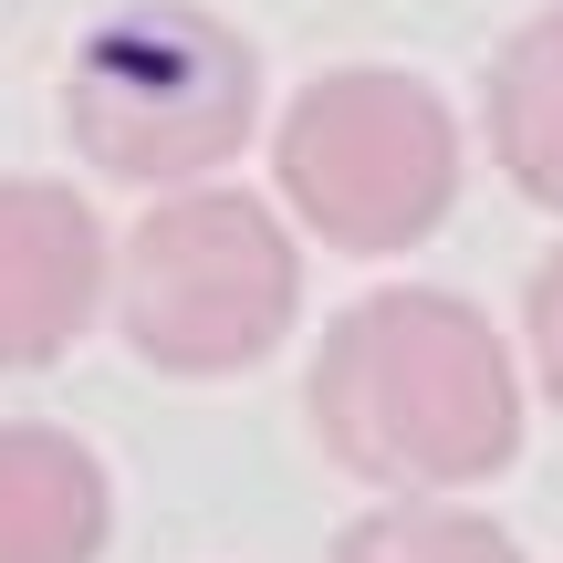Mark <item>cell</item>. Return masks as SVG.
Segmentation results:
<instances>
[{"label":"cell","mask_w":563,"mask_h":563,"mask_svg":"<svg viewBox=\"0 0 563 563\" xmlns=\"http://www.w3.org/2000/svg\"><path fill=\"white\" fill-rule=\"evenodd\" d=\"M272 178L323 251L386 262L418 251L460 199V115L418 74L355 63L292 95V115L272 125Z\"/></svg>","instance_id":"3"},{"label":"cell","mask_w":563,"mask_h":563,"mask_svg":"<svg viewBox=\"0 0 563 563\" xmlns=\"http://www.w3.org/2000/svg\"><path fill=\"white\" fill-rule=\"evenodd\" d=\"M522 323H532V365H543V386H553V407H563V251H553L543 272H532Z\"/></svg>","instance_id":"9"},{"label":"cell","mask_w":563,"mask_h":563,"mask_svg":"<svg viewBox=\"0 0 563 563\" xmlns=\"http://www.w3.org/2000/svg\"><path fill=\"white\" fill-rule=\"evenodd\" d=\"M251 115H262V63L230 21L209 11H115L84 32L74 74H63V125L104 178L136 188H188L209 167L241 157Z\"/></svg>","instance_id":"2"},{"label":"cell","mask_w":563,"mask_h":563,"mask_svg":"<svg viewBox=\"0 0 563 563\" xmlns=\"http://www.w3.org/2000/svg\"><path fill=\"white\" fill-rule=\"evenodd\" d=\"M115 292L104 230L74 188L0 178V365H53Z\"/></svg>","instance_id":"5"},{"label":"cell","mask_w":563,"mask_h":563,"mask_svg":"<svg viewBox=\"0 0 563 563\" xmlns=\"http://www.w3.org/2000/svg\"><path fill=\"white\" fill-rule=\"evenodd\" d=\"M115 490L63 428H0V563H95Z\"/></svg>","instance_id":"6"},{"label":"cell","mask_w":563,"mask_h":563,"mask_svg":"<svg viewBox=\"0 0 563 563\" xmlns=\"http://www.w3.org/2000/svg\"><path fill=\"white\" fill-rule=\"evenodd\" d=\"M334 563H511V532L449 501H397V511H365L334 543Z\"/></svg>","instance_id":"8"},{"label":"cell","mask_w":563,"mask_h":563,"mask_svg":"<svg viewBox=\"0 0 563 563\" xmlns=\"http://www.w3.org/2000/svg\"><path fill=\"white\" fill-rule=\"evenodd\" d=\"M313 439L355 481L460 490L522 449V386L460 292H365L313 355Z\"/></svg>","instance_id":"1"},{"label":"cell","mask_w":563,"mask_h":563,"mask_svg":"<svg viewBox=\"0 0 563 563\" xmlns=\"http://www.w3.org/2000/svg\"><path fill=\"white\" fill-rule=\"evenodd\" d=\"M292 313H302V251L282 209L241 199V188L157 199L125 230L115 323L167 376H241L292 334Z\"/></svg>","instance_id":"4"},{"label":"cell","mask_w":563,"mask_h":563,"mask_svg":"<svg viewBox=\"0 0 563 563\" xmlns=\"http://www.w3.org/2000/svg\"><path fill=\"white\" fill-rule=\"evenodd\" d=\"M481 125H490V157H501V178L522 188V199L563 209V11H532L522 32L501 42Z\"/></svg>","instance_id":"7"}]
</instances>
